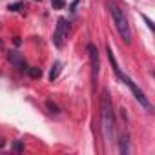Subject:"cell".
<instances>
[{"instance_id":"ba28073f","label":"cell","mask_w":155,"mask_h":155,"mask_svg":"<svg viewBox=\"0 0 155 155\" xmlns=\"http://www.w3.org/2000/svg\"><path fill=\"white\" fill-rule=\"evenodd\" d=\"M60 71H62V64H60V62H55L53 68H51V71H49V81H51V82L57 81V77L60 75Z\"/></svg>"},{"instance_id":"8fae6325","label":"cell","mask_w":155,"mask_h":155,"mask_svg":"<svg viewBox=\"0 0 155 155\" xmlns=\"http://www.w3.org/2000/svg\"><path fill=\"white\" fill-rule=\"evenodd\" d=\"M51 2H53V8H55V9L64 8V0H51Z\"/></svg>"},{"instance_id":"4fadbf2b","label":"cell","mask_w":155,"mask_h":155,"mask_svg":"<svg viewBox=\"0 0 155 155\" xmlns=\"http://www.w3.org/2000/svg\"><path fill=\"white\" fill-rule=\"evenodd\" d=\"M13 148H15V151H20V150H22V144H20V142H15Z\"/></svg>"},{"instance_id":"30bf717a","label":"cell","mask_w":155,"mask_h":155,"mask_svg":"<svg viewBox=\"0 0 155 155\" xmlns=\"http://www.w3.org/2000/svg\"><path fill=\"white\" fill-rule=\"evenodd\" d=\"M28 71H29V75H31V77H35V79H38V77L42 75V71H40V68H29Z\"/></svg>"},{"instance_id":"9c48e42d","label":"cell","mask_w":155,"mask_h":155,"mask_svg":"<svg viewBox=\"0 0 155 155\" xmlns=\"http://www.w3.org/2000/svg\"><path fill=\"white\" fill-rule=\"evenodd\" d=\"M46 108L49 110V113H58V106H57L53 101H48V102H46Z\"/></svg>"},{"instance_id":"6da1fadb","label":"cell","mask_w":155,"mask_h":155,"mask_svg":"<svg viewBox=\"0 0 155 155\" xmlns=\"http://www.w3.org/2000/svg\"><path fill=\"white\" fill-rule=\"evenodd\" d=\"M101 119H102L104 140L111 142L113 133H115V111H113V104H111V97L108 90H102L101 93Z\"/></svg>"},{"instance_id":"5bb4252c","label":"cell","mask_w":155,"mask_h":155,"mask_svg":"<svg viewBox=\"0 0 155 155\" xmlns=\"http://www.w3.org/2000/svg\"><path fill=\"white\" fill-rule=\"evenodd\" d=\"M144 20H146V24H148V26H150V29H153V24H151V20H150V18H148V17H144Z\"/></svg>"},{"instance_id":"3957f363","label":"cell","mask_w":155,"mask_h":155,"mask_svg":"<svg viewBox=\"0 0 155 155\" xmlns=\"http://www.w3.org/2000/svg\"><path fill=\"white\" fill-rule=\"evenodd\" d=\"M108 8H110V13H111V18H113V24L120 35V38L130 44L131 42V28H130V22L126 18V13L122 11V8L117 4V2H108Z\"/></svg>"},{"instance_id":"7c38bea8","label":"cell","mask_w":155,"mask_h":155,"mask_svg":"<svg viewBox=\"0 0 155 155\" xmlns=\"http://www.w3.org/2000/svg\"><path fill=\"white\" fill-rule=\"evenodd\" d=\"M20 8H22L20 2H17V4H9V6H8V9H11V11H18Z\"/></svg>"},{"instance_id":"52a82bcc","label":"cell","mask_w":155,"mask_h":155,"mask_svg":"<svg viewBox=\"0 0 155 155\" xmlns=\"http://www.w3.org/2000/svg\"><path fill=\"white\" fill-rule=\"evenodd\" d=\"M119 150L122 155H128L130 153V135L128 133H122L120 139H119Z\"/></svg>"},{"instance_id":"7a4b0ae2","label":"cell","mask_w":155,"mask_h":155,"mask_svg":"<svg viewBox=\"0 0 155 155\" xmlns=\"http://www.w3.org/2000/svg\"><path fill=\"white\" fill-rule=\"evenodd\" d=\"M108 58H110V62H111V68H113L115 75H117L119 79H120V81H122V82H124V84L130 88V90H131V93L135 95V99H137V101H139V102H140V104L146 108V110H151V104H150V101L144 97L142 90H140V88H139V86H137V84L131 81V79H130V77H126V75L120 71V68H119V64H117V60H115V57H113V51H111V48H108Z\"/></svg>"},{"instance_id":"277c9868","label":"cell","mask_w":155,"mask_h":155,"mask_svg":"<svg viewBox=\"0 0 155 155\" xmlns=\"http://www.w3.org/2000/svg\"><path fill=\"white\" fill-rule=\"evenodd\" d=\"M68 31H69L68 20H66V18H58L57 29H55V33H53V44H55L57 48H62V40L68 37Z\"/></svg>"},{"instance_id":"9a60e30c","label":"cell","mask_w":155,"mask_h":155,"mask_svg":"<svg viewBox=\"0 0 155 155\" xmlns=\"http://www.w3.org/2000/svg\"><path fill=\"white\" fill-rule=\"evenodd\" d=\"M0 46H2V42H0Z\"/></svg>"},{"instance_id":"5b68a950","label":"cell","mask_w":155,"mask_h":155,"mask_svg":"<svg viewBox=\"0 0 155 155\" xmlns=\"http://www.w3.org/2000/svg\"><path fill=\"white\" fill-rule=\"evenodd\" d=\"M88 53H90V60H91V75L93 79H97L99 69H101V60H99V49L95 44H88Z\"/></svg>"},{"instance_id":"8992f818","label":"cell","mask_w":155,"mask_h":155,"mask_svg":"<svg viewBox=\"0 0 155 155\" xmlns=\"http://www.w3.org/2000/svg\"><path fill=\"white\" fill-rule=\"evenodd\" d=\"M8 58H9V62H11L17 69H20V71H26V69H28V66H26L24 58H22L17 51H9V53H8Z\"/></svg>"}]
</instances>
